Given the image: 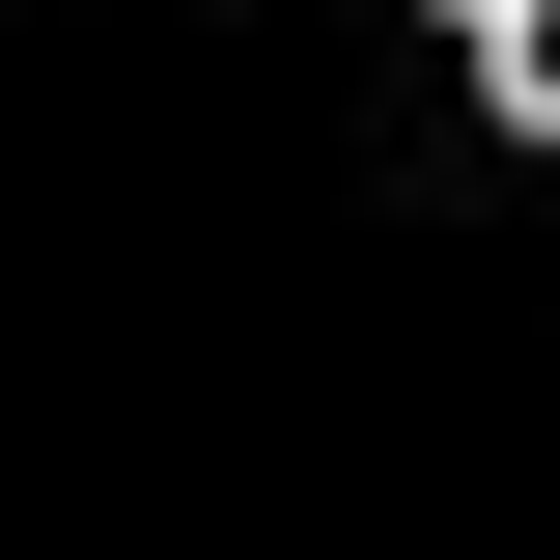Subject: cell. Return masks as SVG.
I'll use <instances>...</instances> for the list:
<instances>
[{
	"label": "cell",
	"instance_id": "cell-1",
	"mask_svg": "<svg viewBox=\"0 0 560 560\" xmlns=\"http://www.w3.org/2000/svg\"><path fill=\"white\" fill-rule=\"evenodd\" d=\"M477 84H504V140H560V0H477Z\"/></svg>",
	"mask_w": 560,
	"mask_h": 560
}]
</instances>
